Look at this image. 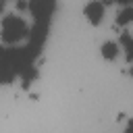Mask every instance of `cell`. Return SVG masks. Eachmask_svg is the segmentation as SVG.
<instances>
[{
	"label": "cell",
	"mask_w": 133,
	"mask_h": 133,
	"mask_svg": "<svg viewBox=\"0 0 133 133\" xmlns=\"http://www.w3.org/2000/svg\"><path fill=\"white\" fill-rule=\"evenodd\" d=\"M85 15L94 21V23H98L100 19H102V6L98 4V2H91V4H87V8H85Z\"/></svg>",
	"instance_id": "cell-1"
},
{
	"label": "cell",
	"mask_w": 133,
	"mask_h": 133,
	"mask_svg": "<svg viewBox=\"0 0 133 133\" xmlns=\"http://www.w3.org/2000/svg\"><path fill=\"white\" fill-rule=\"evenodd\" d=\"M102 54H104L106 58H112V56L116 54V44H112V42H106V44L102 46Z\"/></svg>",
	"instance_id": "cell-2"
}]
</instances>
